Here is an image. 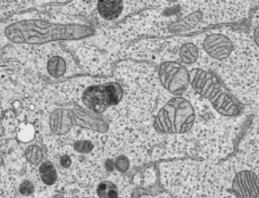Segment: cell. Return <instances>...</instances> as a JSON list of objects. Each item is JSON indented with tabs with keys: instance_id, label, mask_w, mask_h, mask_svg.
Returning <instances> with one entry per match:
<instances>
[{
	"instance_id": "obj_1",
	"label": "cell",
	"mask_w": 259,
	"mask_h": 198,
	"mask_svg": "<svg viewBox=\"0 0 259 198\" xmlns=\"http://www.w3.org/2000/svg\"><path fill=\"white\" fill-rule=\"evenodd\" d=\"M191 82L195 90L208 99L219 114L232 117L241 113V104L224 90L220 82L212 74L195 69L192 72Z\"/></svg>"
},
{
	"instance_id": "obj_2",
	"label": "cell",
	"mask_w": 259,
	"mask_h": 198,
	"mask_svg": "<svg viewBox=\"0 0 259 198\" xmlns=\"http://www.w3.org/2000/svg\"><path fill=\"white\" fill-rule=\"evenodd\" d=\"M65 26L50 24L39 20H29L11 24L6 28L8 39L18 43L39 44L66 39Z\"/></svg>"
},
{
	"instance_id": "obj_3",
	"label": "cell",
	"mask_w": 259,
	"mask_h": 198,
	"mask_svg": "<svg viewBox=\"0 0 259 198\" xmlns=\"http://www.w3.org/2000/svg\"><path fill=\"white\" fill-rule=\"evenodd\" d=\"M232 188L237 198H256L259 194V178L250 170L239 172L234 176Z\"/></svg>"
},
{
	"instance_id": "obj_4",
	"label": "cell",
	"mask_w": 259,
	"mask_h": 198,
	"mask_svg": "<svg viewBox=\"0 0 259 198\" xmlns=\"http://www.w3.org/2000/svg\"><path fill=\"white\" fill-rule=\"evenodd\" d=\"M203 48L210 57L219 61L229 58L234 49L231 39L222 33L208 35L204 39Z\"/></svg>"
},
{
	"instance_id": "obj_5",
	"label": "cell",
	"mask_w": 259,
	"mask_h": 198,
	"mask_svg": "<svg viewBox=\"0 0 259 198\" xmlns=\"http://www.w3.org/2000/svg\"><path fill=\"white\" fill-rule=\"evenodd\" d=\"M123 2L100 1L98 3V10L100 15L106 19L113 20L119 16L122 12Z\"/></svg>"
},
{
	"instance_id": "obj_6",
	"label": "cell",
	"mask_w": 259,
	"mask_h": 198,
	"mask_svg": "<svg viewBox=\"0 0 259 198\" xmlns=\"http://www.w3.org/2000/svg\"><path fill=\"white\" fill-rule=\"evenodd\" d=\"M97 195L100 198H118V190L116 185L109 181H104L97 186Z\"/></svg>"
},
{
	"instance_id": "obj_7",
	"label": "cell",
	"mask_w": 259,
	"mask_h": 198,
	"mask_svg": "<svg viewBox=\"0 0 259 198\" xmlns=\"http://www.w3.org/2000/svg\"><path fill=\"white\" fill-rule=\"evenodd\" d=\"M41 179L47 185H53L57 179V173L50 162H45L39 167Z\"/></svg>"
},
{
	"instance_id": "obj_8",
	"label": "cell",
	"mask_w": 259,
	"mask_h": 198,
	"mask_svg": "<svg viewBox=\"0 0 259 198\" xmlns=\"http://www.w3.org/2000/svg\"><path fill=\"white\" fill-rule=\"evenodd\" d=\"M47 69L52 77L56 78L62 77L66 69L65 61L60 57L53 58L49 61Z\"/></svg>"
},
{
	"instance_id": "obj_9",
	"label": "cell",
	"mask_w": 259,
	"mask_h": 198,
	"mask_svg": "<svg viewBox=\"0 0 259 198\" xmlns=\"http://www.w3.org/2000/svg\"><path fill=\"white\" fill-rule=\"evenodd\" d=\"M199 52L196 45L193 44H187L181 50V58L183 62L187 64H193L197 60Z\"/></svg>"
},
{
	"instance_id": "obj_10",
	"label": "cell",
	"mask_w": 259,
	"mask_h": 198,
	"mask_svg": "<svg viewBox=\"0 0 259 198\" xmlns=\"http://www.w3.org/2000/svg\"><path fill=\"white\" fill-rule=\"evenodd\" d=\"M26 157H27L28 161H30L31 164H37L42 160V154L39 147L32 145L27 147V150H26Z\"/></svg>"
},
{
	"instance_id": "obj_11",
	"label": "cell",
	"mask_w": 259,
	"mask_h": 198,
	"mask_svg": "<svg viewBox=\"0 0 259 198\" xmlns=\"http://www.w3.org/2000/svg\"><path fill=\"white\" fill-rule=\"evenodd\" d=\"M74 148L80 153H89L94 149V144L89 141H79L74 145Z\"/></svg>"
},
{
	"instance_id": "obj_12",
	"label": "cell",
	"mask_w": 259,
	"mask_h": 198,
	"mask_svg": "<svg viewBox=\"0 0 259 198\" xmlns=\"http://www.w3.org/2000/svg\"><path fill=\"white\" fill-rule=\"evenodd\" d=\"M20 189H21V192H22L24 195H27V194H30V193L33 192V187L32 186L31 184H30L28 181H25V182L22 184V185H21Z\"/></svg>"
},
{
	"instance_id": "obj_13",
	"label": "cell",
	"mask_w": 259,
	"mask_h": 198,
	"mask_svg": "<svg viewBox=\"0 0 259 198\" xmlns=\"http://www.w3.org/2000/svg\"><path fill=\"white\" fill-rule=\"evenodd\" d=\"M60 165L64 168H69L71 164V159L68 155H65L60 158Z\"/></svg>"
},
{
	"instance_id": "obj_14",
	"label": "cell",
	"mask_w": 259,
	"mask_h": 198,
	"mask_svg": "<svg viewBox=\"0 0 259 198\" xmlns=\"http://www.w3.org/2000/svg\"><path fill=\"white\" fill-rule=\"evenodd\" d=\"M253 40L255 45L259 48V24L255 27L253 32Z\"/></svg>"
},
{
	"instance_id": "obj_15",
	"label": "cell",
	"mask_w": 259,
	"mask_h": 198,
	"mask_svg": "<svg viewBox=\"0 0 259 198\" xmlns=\"http://www.w3.org/2000/svg\"><path fill=\"white\" fill-rule=\"evenodd\" d=\"M83 198H88V197H83Z\"/></svg>"
}]
</instances>
